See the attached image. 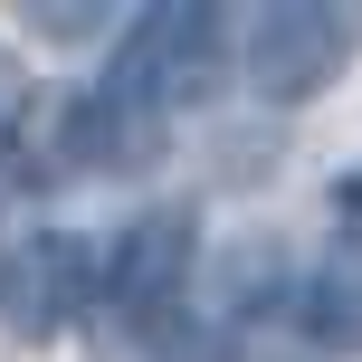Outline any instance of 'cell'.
<instances>
[{
  "mask_svg": "<svg viewBox=\"0 0 362 362\" xmlns=\"http://www.w3.org/2000/svg\"><path fill=\"white\" fill-rule=\"evenodd\" d=\"M219 57H229V10H210V0H153L144 19H124L105 95L124 115H144V124H163V115L200 105L219 86Z\"/></svg>",
  "mask_w": 362,
  "mask_h": 362,
  "instance_id": "cell-1",
  "label": "cell"
},
{
  "mask_svg": "<svg viewBox=\"0 0 362 362\" xmlns=\"http://www.w3.org/2000/svg\"><path fill=\"white\" fill-rule=\"evenodd\" d=\"M353 48H362V19L334 0H267L238 19V67L267 105H315L353 67Z\"/></svg>",
  "mask_w": 362,
  "mask_h": 362,
  "instance_id": "cell-2",
  "label": "cell"
},
{
  "mask_svg": "<svg viewBox=\"0 0 362 362\" xmlns=\"http://www.w3.org/2000/svg\"><path fill=\"white\" fill-rule=\"evenodd\" d=\"M95 296V248L76 229H38L10 248V267H0V325L29 334V344H48V334H67L76 315H86Z\"/></svg>",
  "mask_w": 362,
  "mask_h": 362,
  "instance_id": "cell-3",
  "label": "cell"
},
{
  "mask_svg": "<svg viewBox=\"0 0 362 362\" xmlns=\"http://www.w3.org/2000/svg\"><path fill=\"white\" fill-rule=\"evenodd\" d=\"M191 267H200V219H191V210H144V219L124 229L115 276H105L95 296H115L134 325H172L181 296H191Z\"/></svg>",
  "mask_w": 362,
  "mask_h": 362,
  "instance_id": "cell-4",
  "label": "cell"
},
{
  "mask_svg": "<svg viewBox=\"0 0 362 362\" xmlns=\"http://www.w3.org/2000/svg\"><path fill=\"white\" fill-rule=\"evenodd\" d=\"M29 29L38 38H95V29H115L105 10H29Z\"/></svg>",
  "mask_w": 362,
  "mask_h": 362,
  "instance_id": "cell-5",
  "label": "cell"
}]
</instances>
